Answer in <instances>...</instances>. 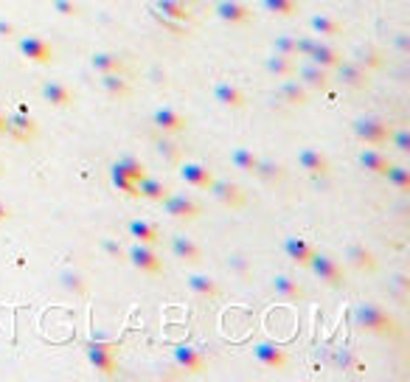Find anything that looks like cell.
I'll use <instances>...</instances> for the list:
<instances>
[{
  "mask_svg": "<svg viewBox=\"0 0 410 382\" xmlns=\"http://www.w3.org/2000/svg\"><path fill=\"white\" fill-rule=\"evenodd\" d=\"M354 321L360 329L371 332V334H380V337H388V334H396V321L393 315H388L382 307L377 304H360L354 309Z\"/></svg>",
  "mask_w": 410,
  "mask_h": 382,
  "instance_id": "cell-1",
  "label": "cell"
},
{
  "mask_svg": "<svg viewBox=\"0 0 410 382\" xmlns=\"http://www.w3.org/2000/svg\"><path fill=\"white\" fill-rule=\"evenodd\" d=\"M354 135L371 146H380V144H388L391 138V130L382 118H374V115H365V118H357L354 121Z\"/></svg>",
  "mask_w": 410,
  "mask_h": 382,
  "instance_id": "cell-2",
  "label": "cell"
},
{
  "mask_svg": "<svg viewBox=\"0 0 410 382\" xmlns=\"http://www.w3.org/2000/svg\"><path fill=\"white\" fill-rule=\"evenodd\" d=\"M309 267H312V273L320 278V281H326L329 287H343L346 284V276H343V267L332 259V256H326V253H312V259H309Z\"/></svg>",
  "mask_w": 410,
  "mask_h": 382,
  "instance_id": "cell-3",
  "label": "cell"
},
{
  "mask_svg": "<svg viewBox=\"0 0 410 382\" xmlns=\"http://www.w3.org/2000/svg\"><path fill=\"white\" fill-rule=\"evenodd\" d=\"M160 202H163V208H166V214L175 217V220H186V222H191V220H197V217L202 214L199 205H197L191 197H186V194H166Z\"/></svg>",
  "mask_w": 410,
  "mask_h": 382,
  "instance_id": "cell-4",
  "label": "cell"
},
{
  "mask_svg": "<svg viewBox=\"0 0 410 382\" xmlns=\"http://www.w3.org/2000/svg\"><path fill=\"white\" fill-rule=\"evenodd\" d=\"M335 70H338V82H343L346 88H351V90H365L368 84H371V79H368V70L365 68H360L357 62H338L335 65Z\"/></svg>",
  "mask_w": 410,
  "mask_h": 382,
  "instance_id": "cell-5",
  "label": "cell"
},
{
  "mask_svg": "<svg viewBox=\"0 0 410 382\" xmlns=\"http://www.w3.org/2000/svg\"><path fill=\"white\" fill-rule=\"evenodd\" d=\"M346 259H349V265H351L354 270H360V273H374V270H377L374 250L365 247V245H360V242L346 245Z\"/></svg>",
  "mask_w": 410,
  "mask_h": 382,
  "instance_id": "cell-6",
  "label": "cell"
},
{
  "mask_svg": "<svg viewBox=\"0 0 410 382\" xmlns=\"http://www.w3.org/2000/svg\"><path fill=\"white\" fill-rule=\"evenodd\" d=\"M130 262L138 267V270H144V273H160L163 270V262H160V256L152 250V245H133L130 247Z\"/></svg>",
  "mask_w": 410,
  "mask_h": 382,
  "instance_id": "cell-7",
  "label": "cell"
},
{
  "mask_svg": "<svg viewBox=\"0 0 410 382\" xmlns=\"http://www.w3.org/2000/svg\"><path fill=\"white\" fill-rule=\"evenodd\" d=\"M295 73H298V82L304 84V88H312V90H326L329 88V79H332L329 70L315 65V62H306V65L295 68Z\"/></svg>",
  "mask_w": 410,
  "mask_h": 382,
  "instance_id": "cell-8",
  "label": "cell"
},
{
  "mask_svg": "<svg viewBox=\"0 0 410 382\" xmlns=\"http://www.w3.org/2000/svg\"><path fill=\"white\" fill-rule=\"evenodd\" d=\"M208 189H211V194H214L222 205H228V208H242L244 202H248V197H244V191H242L236 183H228V180H214Z\"/></svg>",
  "mask_w": 410,
  "mask_h": 382,
  "instance_id": "cell-9",
  "label": "cell"
},
{
  "mask_svg": "<svg viewBox=\"0 0 410 382\" xmlns=\"http://www.w3.org/2000/svg\"><path fill=\"white\" fill-rule=\"evenodd\" d=\"M88 357H90V363H93V368H96L99 374H104V376H115L118 363H115V357H113V346L93 343V346H88Z\"/></svg>",
  "mask_w": 410,
  "mask_h": 382,
  "instance_id": "cell-10",
  "label": "cell"
},
{
  "mask_svg": "<svg viewBox=\"0 0 410 382\" xmlns=\"http://www.w3.org/2000/svg\"><path fill=\"white\" fill-rule=\"evenodd\" d=\"M20 51H23V57H26V59L39 62V65H46V62H51V59H54L51 46H48L46 39H39V37H23V39H20Z\"/></svg>",
  "mask_w": 410,
  "mask_h": 382,
  "instance_id": "cell-11",
  "label": "cell"
},
{
  "mask_svg": "<svg viewBox=\"0 0 410 382\" xmlns=\"http://www.w3.org/2000/svg\"><path fill=\"white\" fill-rule=\"evenodd\" d=\"M152 124L157 126V130H163V135H172V133H183V130H186V118H183L177 110H172V107L155 110Z\"/></svg>",
  "mask_w": 410,
  "mask_h": 382,
  "instance_id": "cell-12",
  "label": "cell"
},
{
  "mask_svg": "<svg viewBox=\"0 0 410 382\" xmlns=\"http://www.w3.org/2000/svg\"><path fill=\"white\" fill-rule=\"evenodd\" d=\"M298 163H301V169H306V172L315 175V178L329 172V157H326L320 149H315V146H304L298 152Z\"/></svg>",
  "mask_w": 410,
  "mask_h": 382,
  "instance_id": "cell-13",
  "label": "cell"
},
{
  "mask_svg": "<svg viewBox=\"0 0 410 382\" xmlns=\"http://www.w3.org/2000/svg\"><path fill=\"white\" fill-rule=\"evenodd\" d=\"M275 93H278L281 102H286L290 107H304V104L309 102V90L304 88V84H301L298 79H286V82H281Z\"/></svg>",
  "mask_w": 410,
  "mask_h": 382,
  "instance_id": "cell-14",
  "label": "cell"
},
{
  "mask_svg": "<svg viewBox=\"0 0 410 382\" xmlns=\"http://www.w3.org/2000/svg\"><path fill=\"white\" fill-rule=\"evenodd\" d=\"M251 15H253V12L244 6V3H239V0H219V3H217V17L225 20V23H231V26L248 23Z\"/></svg>",
  "mask_w": 410,
  "mask_h": 382,
  "instance_id": "cell-15",
  "label": "cell"
},
{
  "mask_svg": "<svg viewBox=\"0 0 410 382\" xmlns=\"http://www.w3.org/2000/svg\"><path fill=\"white\" fill-rule=\"evenodd\" d=\"M180 178L194 186V189H208L214 183V175H211V169L208 166H202V163H183L180 166Z\"/></svg>",
  "mask_w": 410,
  "mask_h": 382,
  "instance_id": "cell-16",
  "label": "cell"
},
{
  "mask_svg": "<svg viewBox=\"0 0 410 382\" xmlns=\"http://www.w3.org/2000/svg\"><path fill=\"white\" fill-rule=\"evenodd\" d=\"M284 253H286V256H290L295 265L309 267V259H312L315 247H312L309 242H304L301 236H286V239H284Z\"/></svg>",
  "mask_w": 410,
  "mask_h": 382,
  "instance_id": "cell-17",
  "label": "cell"
},
{
  "mask_svg": "<svg viewBox=\"0 0 410 382\" xmlns=\"http://www.w3.org/2000/svg\"><path fill=\"white\" fill-rule=\"evenodd\" d=\"M253 352H256V360H259L264 368L281 371V368L286 365V354H284V349H278L275 343H259Z\"/></svg>",
  "mask_w": 410,
  "mask_h": 382,
  "instance_id": "cell-18",
  "label": "cell"
},
{
  "mask_svg": "<svg viewBox=\"0 0 410 382\" xmlns=\"http://www.w3.org/2000/svg\"><path fill=\"white\" fill-rule=\"evenodd\" d=\"M186 281H188V289H191V292L197 295V298L214 301V298H219V295H222L219 284H217L214 278H208V276H188Z\"/></svg>",
  "mask_w": 410,
  "mask_h": 382,
  "instance_id": "cell-19",
  "label": "cell"
},
{
  "mask_svg": "<svg viewBox=\"0 0 410 382\" xmlns=\"http://www.w3.org/2000/svg\"><path fill=\"white\" fill-rule=\"evenodd\" d=\"M340 59H343V54L338 48H332V46H326V42H320V39L315 42L312 51H309V62H315V65H320L326 70H332Z\"/></svg>",
  "mask_w": 410,
  "mask_h": 382,
  "instance_id": "cell-20",
  "label": "cell"
},
{
  "mask_svg": "<svg viewBox=\"0 0 410 382\" xmlns=\"http://www.w3.org/2000/svg\"><path fill=\"white\" fill-rule=\"evenodd\" d=\"M175 360H177V365L186 368L188 374H202V368H205V357H202L199 349H194V346H177V349H175Z\"/></svg>",
  "mask_w": 410,
  "mask_h": 382,
  "instance_id": "cell-21",
  "label": "cell"
},
{
  "mask_svg": "<svg viewBox=\"0 0 410 382\" xmlns=\"http://www.w3.org/2000/svg\"><path fill=\"white\" fill-rule=\"evenodd\" d=\"M172 253H175V259H180V262H186V265H194V262H199V247L188 239V236H183V233H175L172 236Z\"/></svg>",
  "mask_w": 410,
  "mask_h": 382,
  "instance_id": "cell-22",
  "label": "cell"
},
{
  "mask_svg": "<svg viewBox=\"0 0 410 382\" xmlns=\"http://www.w3.org/2000/svg\"><path fill=\"white\" fill-rule=\"evenodd\" d=\"M264 68L275 76V79H284V76H295V57H286V54H278L273 51L267 59H264Z\"/></svg>",
  "mask_w": 410,
  "mask_h": 382,
  "instance_id": "cell-23",
  "label": "cell"
},
{
  "mask_svg": "<svg viewBox=\"0 0 410 382\" xmlns=\"http://www.w3.org/2000/svg\"><path fill=\"white\" fill-rule=\"evenodd\" d=\"M214 96H217V102H219L222 107H231V110L244 107V93L236 88V84H231V82H217Z\"/></svg>",
  "mask_w": 410,
  "mask_h": 382,
  "instance_id": "cell-24",
  "label": "cell"
},
{
  "mask_svg": "<svg viewBox=\"0 0 410 382\" xmlns=\"http://www.w3.org/2000/svg\"><path fill=\"white\" fill-rule=\"evenodd\" d=\"M101 88H104V93L110 96V99H127L130 93H133V88H130V82L121 76V73H101Z\"/></svg>",
  "mask_w": 410,
  "mask_h": 382,
  "instance_id": "cell-25",
  "label": "cell"
},
{
  "mask_svg": "<svg viewBox=\"0 0 410 382\" xmlns=\"http://www.w3.org/2000/svg\"><path fill=\"white\" fill-rule=\"evenodd\" d=\"M351 62H357L360 68H365V70H374V68H382V62H385V54L377 48V46H357L354 48V59Z\"/></svg>",
  "mask_w": 410,
  "mask_h": 382,
  "instance_id": "cell-26",
  "label": "cell"
},
{
  "mask_svg": "<svg viewBox=\"0 0 410 382\" xmlns=\"http://www.w3.org/2000/svg\"><path fill=\"white\" fill-rule=\"evenodd\" d=\"M273 289H275V295H281L284 301H301L304 298V287L293 276H275Z\"/></svg>",
  "mask_w": 410,
  "mask_h": 382,
  "instance_id": "cell-27",
  "label": "cell"
},
{
  "mask_svg": "<svg viewBox=\"0 0 410 382\" xmlns=\"http://www.w3.org/2000/svg\"><path fill=\"white\" fill-rule=\"evenodd\" d=\"M262 183H267V186H275V183H284V178H286V169L281 166V163H275V160H262L259 157V166H256V172H253Z\"/></svg>",
  "mask_w": 410,
  "mask_h": 382,
  "instance_id": "cell-28",
  "label": "cell"
},
{
  "mask_svg": "<svg viewBox=\"0 0 410 382\" xmlns=\"http://www.w3.org/2000/svg\"><path fill=\"white\" fill-rule=\"evenodd\" d=\"M360 166L368 169V172H374V175H385V169L391 166V160L380 149H362L360 152Z\"/></svg>",
  "mask_w": 410,
  "mask_h": 382,
  "instance_id": "cell-29",
  "label": "cell"
},
{
  "mask_svg": "<svg viewBox=\"0 0 410 382\" xmlns=\"http://www.w3.org/2000/svg\"><path fill=\"white\" fill-rule=\"evenodd\" d=\"M309 26H312V31L320 34V37H340V34H343V23H340L338 17H332V15H315V17L309 20Z\"/></svg>",
  "mask_w": 410,
  "mask_h": 382,
  "instance_id": "cell-30",
  "label": "cell"
},
{
  "mask_svg": "<svg viewBox=\"0 0 410 382\" xmlns=\"http://www.w3.org/2000/svg\"><path fill=\"white\" fill-rule=\"evenodd\" d=\"M130 233H133L135 242H141V245H157V242H160V231H157L152 222H146V220H133V222H130Z\"/></svg>",
  "mask_w": 410,
  "mask_h": 382,
  "instance_id": "cell-31",
  "label": "cell"
},
{
  "mask_svg": "<svg viewBox=\"0 0 410 382\" xmlns=\"http://www.w3.org/2000/svg\"><path fill=\"white\" fill-rule=\"evenodd\" d=\"M43 96H46L54 107H68V104L73 102L70 90L65 88V84H59V82H46V84H43Z\"/></svg>",
  "mask_w": 410,
  "mask_h": 382,
  "instance_id": "cell-32",
  "label": "cell"
},
{
  "mask_svg": "<svg viewBox=\"0 0 410 382\" xmlns=\"http://www.w3.org/2000/svg\"><path fill=\"white\" fill-rule=\"evenodd\" d=\"M231 163H233L236 169H242V172L253 175V172H256V166H259V157H256L248 146H236V149L231 152Z\"/></svg>",
  "mask_w": 410,
  "mask_h": 382,
  "instance_id": "cell-33",
  "label": "cell"
},
{
  "mask_svg": "<svg viewBox=\"0 0 410 382\" xmlns=\"http://www.w3.org/2000/svg\"><path fill=\"white\" fill-rule=\"evenodd\" d=\"M3 133H12L17 141H28L34 135V121L31 118H20V115H12V118H6V130Z\"/></svg>",
  "mask_w": 410,
  "mask_h": 382,
  "instance_id": "cell-34",
  "label": "cell"
},
{
  "mask_svg": "<svg viewBox=\"0 0 410 382\" xmlns=\"http://www.w3.org/2000/svg\"><path fill=\"white\" fill-rule=\"evenodd\" d=\"M385 178H388V183H391L393 189H399V191H407V189H410V169H407V166L391 163V166L385 169Z\"/></svg>",
  "mask_w": 410,
  "mask_h": 382,
  "instance_id": "cell-35",
  "label": "cell"
},
{
  "mask_svg": "<svg viewBox=\"0 0 410 382\" xmlns=\"http://www.w3.org/2000/svg\"><path fill=\"white\" fill-rule=\"evenodd\" d=\"M113 169H118L121 175H127L130 180H135V183H141L144 178H146V169H144V163H138L135 157H121Z\"/></svg>",
  "mask_w": 410,
  "mask_h": 382,
  "instance_id": "cell-36",
  "label": "cell"
},
{
  "mask_svg": "<svg viewBox=\"0 0 410 382\" xmlns=\"http://www.w3.org/2000/svg\"><path fill=\"white\" fill-rule=\"evenodd\" d=\"M138 194L146 197V200H152V202H160L163 197L169 194V189L163 186L160 180H149V178H144V180L138 183Z\"/></svg>",
  "mask_w": 410,
  "mask_h": 382,
  "instance_id": "cell-37",
  "label": "cell"
},
{
  "mask_svg": "<svg viewBox=\"0 0 410 382\" xmlns=\"http://www.w3.org/2000/svg\"><path fill=\"white\" fill-rule=\"evenodd\" d=\"M262 6H264L270 15L293 17V15L298 12V0H262Z\"/></svg>",
  "mask_w": 410,
  "mask_h": 382,
  "instance_id": "cell-38",
  "label": "cell"
},
{
  "mask_svg": "<svg viewBox=\"0 0 410 382\" xmlns=\"http://www.w3.org/2000/svg\"><path fill=\"white\" fill-rule=\"evenodd\" d=\"M90 65H93L99 73H121V68H124L115 54H93Z\"/></svg>",
  "mask_w": 410,
  "mask_h": 382,
  "instance_id": "cell-39",
  "label": "cell"
},
{
  "mask_svg": "<svg viewBox=\"0 0 410 382\" xmlns=\"http://www.w3.org/2000/svg\"><path fill=\"white\" fill-rule=\"evenodd\" d=\"M155 6L166 15V17H172V20H188L191 17L188 9H186V3H180V0H157Z\"/></svg>",
  "mask_w": 410,
  "mask_h": 382,
  "instance_id": "cell-40",
  "label": "cell"
},
{
  "mask_svg": "<svg viewBox=\"0 0 410 382\" xmlns=\"http://www.w3.org/2000/svg\"><path fill=\"white\" fill-rule=\"evenodd\" d=\"M273 51L286 54V57H298V37H293V34H278V37L273 39Z\"/></svg>",
  "mask_w": 410,
  "mask_h": 382,
  "instance_id": "cell-41",
  "label": "cell"
},
{
  "mask_svg": "<svg viewBox=\"0 0 410 382\" xmlns=\"http://www.w3.org/2000/svg\"><path fill=\"white\" fill-rule=\"evenodd\" d=\"M113 183H115L121 191H127L130 197H141V194H138V183H135V180H130L127 175H121L118 169H113Z\"/></svg>",
  "mask_w": 410,
  "mask_h": 382,
  "instance_id": "cell-42",
  "label": "cell"
},
{
  "mask_svg": "<svg viewBox=\"0 0 410 382\" xmlns=\"http://www.w3.org/2000/svg\"><path fill=\"white\" fill-rule=\"evenodd\" d=\"M157 152H160L163 157H166V160H172V163H177V160H180V146H177V144H172L169 138H160V141H157Z\"/></svg>",
  "mask_w": 410,
  "mask_h": 382,
  "instance_id": "cell-43",
  "label": "cell"
},
{
  "mask_svg": "<svg viewBox=\"0 0 410 382\" xmlns=\"http://www.w3.org/2000/svg\"><path fill=\"white\" fill-rule=\"evenodd\" d=\"M388 141H393L396 144V149L402 152V155H407L410 152V133L407 130H396V133H391V138Z\"/></svg>",
  "mask_w": 410,
  "mask_h": 382,
  "instance_id": "cell-44",
  "label": "cell"
},
{
  "mask_svg": "<svg viewBox=\"0 0 410 382\" xmlns=\"http://www.w3.org/2000/svg\"><path fill=\"white\" fill-rule=\"evenodd\" d=\"M54 9H57L59 15H65V17L79 15V3H76V0H54Z\"/></svg>",
  "mask_w": 410,
  "mask_h": 382,
  "instance_id": "cell-45",
  "label": "cell"
},
{
  "mask_svg": "<svg viewBox=\"0 0 410 382\" xmlns=\"http://www.w3.org/2000/svg\"><path fill=\"white\" fill-rule=\"evenodd\" d=\"M315 42H318V37H298V57H309Z\"/></svg>",
  "mask_w": 410,
  "mask_h": 382,
  "instance_id": "cell-46",
  "label": "cell"
},
{
  "mask_svg": "<svg viewBox=\"0 0 410 382\" xmlns=\"http://www.w3.org/2000/svg\"><path fill=\"white\" fill-rule=\"evenodd\" d=\"M231 267L239 276H248V262H244V256H239V253H233V256H231Z\"/></svg>",
  "mask_w": 410,
  "mask_h": 382,
  "instance_id": "cell-47",
  "label": "cell"
},
{
  "mask_svg": "<svg viewBox=\"0 0 410 382\" xmlns=\"http://www.w3.org/2000/svg\"><path fill=\"white\" fill-rule=\"evenodd\" d=\"M65 287L73 289V292H85V281H81L79 276H65Z\"/></svg>",
  "mask_w": 410,
  "mask_h": 382,
  "instance_id": "cell-48",
  "label": "cell"
},
{
  "mask_svg": "<svg viewBox=\"0 0 410 382\" xmlns=\"http://www.w3.org/2000/svg\"><path fill=\"white\" fill-rule=\"evenodd\" d=\"M0 37H17V26L14 23H6V20H0Z\"/></svg>",
  "mask_w": 410,
  "mask_h": 382,
  "instance_id": "cell-49",
  "label": "cell"
},
{
  "mask_svg": "<svg viewBox=\"0 0 410 382\" xmlns=\"http://www.w3.org/2000/svg\"><path fill=\"white\" fill-rule=\"evenodd\" d=\"M338 365H343V371H346V368H360V365H357V360H354L349 352H343V354L338 357Z\"/></svg>",
  "mask_w": 410,
  "mask_h": 382,
  "instance_id": "cell-50",
  "label": "cell"
},
{
  "mask_svg": "<svg viewBox=\"0 0 410 382\" xmlns=\"http://www.w3.org/2000/svg\"><path fill=\"white\" fill-rule=\"evenodd\" d=\"M9 217H12V208H9L3 200H0V222H6Z\"/></svg>",
  "mask_w": 410,
  "mask_h": 382,
  "instance_id": "cell-51",
  "label": "cell"
},
{
  "mask_svg": "<svg viewBox=\"0 0 410 382\" xmlns=\"http://www.w3.org/2000/svg\"><path fill=\"white\" fill-rule=\"evenodd\" d=\"M6 130V115H3V110H0V133Z\"/></svg>",
  "mask_w": 410,
  "mask_h": 382,
  "instance_id": "cell-52",
  "label": "cell"
},
{
  "mask_svg": "<svg viewBox=\"0 0 410 382\" xmlns=\"http://www.w3.org/2000/svg\"><path fill=\"white\" fill-rule=\"evenodd\" d=\"M0 175H3V163H0Z\"/></svg>",
  "mask_w": 410,
  "mask_h": 382,
  "instance_id": "cell-53",
  "label": "cell"
}]
</instances>
